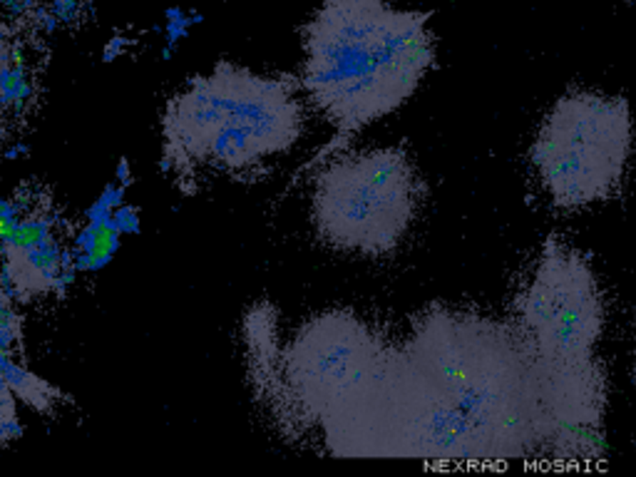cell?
I'll return each instance as SVG.
<instances>
[{"label":"cell","mask_w":636,"mask_h":477,"mask_svg":"<svg viewBox=\"0 0 636 477\" xmlns=\"http://www.w3.org/2000/svg\"><path fill=\"white\" fill-rule=\"evenodd\" d=\"M512 308L540 375L547 418L545 455L569 465L602 460L607 373L596 346L607 308L589 259L550 234Z\"/></svg>","instance_id":"cell-2"},{"label":"cell","mask_w":636,"mask_h":477,"mask_svg":"<svg viewBox=\"0 0 636 477\" xmlns=\"http://www.w3.org/2000/svg\"><path fill=\"white\" fill-rule=\"evenodd\" d=\"M127 45H130V38H125V35H114L107 45H105L103 60H105V63H112V60H117V57L127 50Z\"/></svg>","instance_id":"cell-13"},{"label":"cell","mask_w":636,"mask_h":477,"mask_svg":"<svg viewBox=\"0 0 636 477\" xmlns=\"http://www.w3.org/2000/svg\"><path fill=\"white\" fill-rule=\"evenodd\" d=\"M534 356L520 328L477 311L430 306L391 351L348 453L450 465H505L545 453Z\"/></svg>","instance_id":"cell-1"},{"label":"cell","mask_w":636,"mask_h":477,"mask_svg":"<svg viewBox=\"0 0 636 477\" xmlns=\"http://www.w3.org/2000/svg\"><path fill=\"white\" fill-rule=\"evenodd\" d=\"M3 375L6 383L17 397H23L25 403H30L38 410H50L55 403V388L47 386L45 381H40L38 375L30 373L25 365H20L17 361H13L10 356L3 363Z\"/></svg>","instance_id":"cell-7"},{"label":"cell","mask_w":636,"mask_h":477,"mask_svg":"<svg viewBox=\"0 0 636 477\" xmlns=\"http://www.w3.org/2000/svg\"><path fill=\"white\" fill-rule=\"evenodd\" d=\"M117 179L122 187H130L132 184V169H130V159H119L117 162Z\"/></svg>","instance_id":"cell-14"},{"label":"cell","mask_w":636,"mask_h":477,"mask_svg":"<svg viewBox=\"0 0 636 477\" xmlns=\"http://www.w3.org/2000/svg\"><path fill=\"white\" fill-rule=\"evenodd\" d=\"M17 341H20V324H17V316L10 306V298H8L6 294H0V351L10 353Z\"/></svg>","instance_id":"cell-9"},{"label":"cell","mask_w":636,"mask_h":477,"mask_svg":"<svg viewBox=\"0 0 636 477\" xmlns=\"http://www.w3.org/2000/svg\"><path fill=\"white\" fill-rule=\"evenodd\" d=\"M114 224H117V229L122 234H137L139 232V214H137L135 206H117L112 214Z\"/></svg>","instance_id":"cell-10"},{"label":"cell","mask_w":636,"mask_h":477,"mask_svg":"<svg viewBox=\"0 0 636 477\" xmlns=\"http://www.w3.org/2000/svg\"><path fill=\"white\" fill-rule=\"evenodd\" d=\"M298 132L301 109L286 80L259 77L219 63L214 73L194 77L167 105L162 169L192 162L246 169L268 154L289 149Z\"/></svg>","instance_id":"cell-4"},{"label":"cell","mask_w":636,"mask_h":477,"mask_svg":"<svg viewBox=\"0 0 636 477\" xmlns=\"http://www.w3.org/2000/svg\"><path fill=\"white\" fill-rule=\"evenodd\" d=\"M631 152L634 114L629 100L572 90L545 114L529 147V162L552 204L574 211L619 194Z\"/></svg>","instance_id":"cell-5"},{"label":"cell","mask_w":636,"mask_h":477,"mask_svg":"<svg viewBox=\"0 0 636 477\" xmlns=\"http://www.w3.org/2000/svg\"><path fill=\"white\" fill-rule=\"evenodd\" d=\"M82 0H52V15L60 20V23H73L80 13Z\"/></svg>","instance_id":"cell-11"},{"label":"cell","mask_w":636,"mask_h":477,"mask_svg":"<svg viewBox=\"0 0 636 477\" xmlns=\"http://www.w3.org/2000/svg\"><path fill=\"white\" fill-rule=\"evenodd\" d=\"M423 197L425 184L403 149H365L321 172L313 219L335 249L383 256L405 238Z\"/></svg>","instance_id":"cell-6"},{"label":"cell","mask_w":636,"mask_h":477,"mask_svg":"<svg viewBox=\"0 0 636 477\" xmlns=\"http://www.w3.org/2000/svg\"><path fill=\"white\" fill-rule=\"evenodd\" d=\"M97 199H100L103 204H107L109 209H117V206L125 204V187H122V184H107Z\"/></svg>","instance_id":"cell-12"},{"label":"cell","mask_w":636,"mask_h":477,"mask_svg":"<svg viewBox=\"0 0 636 477\" xmlns=\"http://www.w3.org/2000/svg\"><path fill=\"white\" fill-rule=\"evenodd\" d=\"M165 17H167V28H165V35H167V45L174 47L179 40H184L189 35V30H192V25H199L202 23V15L199 13H187L184 8H167L165 10Z\"/></svg>","instance_id":"cell-8"},{"label":"cell","mask_w":636,"mask_h":477,"mask_svg":"<svg viewBox=\"0 0 636 477\" xmlns=\"http://www.w3.org/2000/svg\"><path fill=\"white\" fill-rule=\"evenodd\" d=\"M430 13L324 0L303 28V85L341 135L395 112L435 65Z\"/></svg>","instance_id":"cell-3"}]
</instances>
